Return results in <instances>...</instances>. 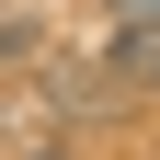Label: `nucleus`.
<instances>
[{
  "mask_svg": "<svg viewBox=\"0 0 160 160\" xmlns=\"http://www.w3.org/2000/svg\"><path fill=\"white\" fill-rule=\"evenodd\" d=\"M103 69L114 80H160V23H114L103 34Z\"/></svg>",
  "mask_w": 160,
  "mask_h": 160,
  "instance_id": "1",
  "label": "nucleus"
},
{
  "mask_svg": "<svg viewBox=\"0 0 160 160\" xmlns=\"http://www.w3.org/2000/svg\"><path fill=\"white\" fill-rule=\"evenodd\" d=\"M12 160H69V137H12Z\"/></svg>",
  "mask_w": 160,
  "mask_h": 160,
  "instance_id": "2",
  "label": "nucleus"
},
{
  "mask_svg": "<svg viewBox=\"0 0 160 160\" xmlns=\"http://www.w3.org/2000/svg\"><path fill=\"white\" fill-rule=\"evenodd\" d=\"M114 23H160V0H114Z\"/></svg>",
  "mask_w": 160,
  "mask_h": 160,
  "instance_id": "3",
  "label": "nucleus"
}]
</instances>
